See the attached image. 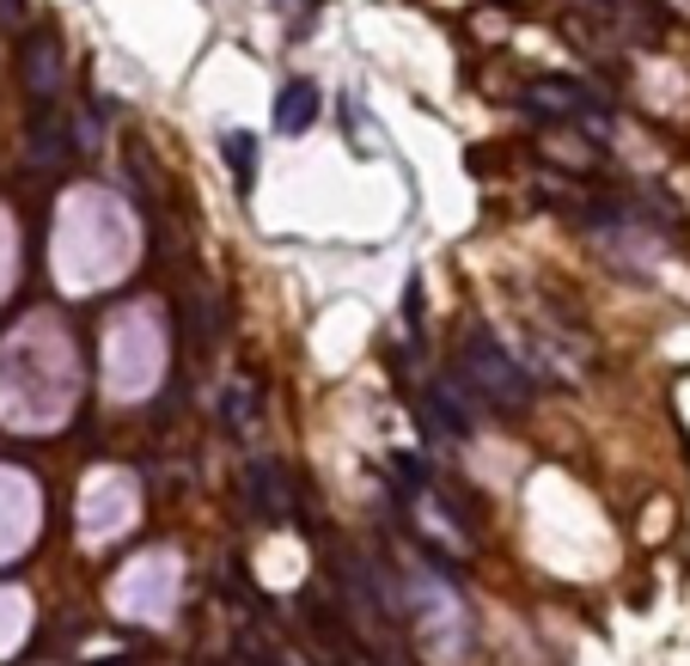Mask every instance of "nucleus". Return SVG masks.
Listing matches in <instances>:
<instances>
[{"mask_svg":"<svg viewBox=\"0 0 690 666\" xmlns=\"http://www.w3.org/2000/svg\"><path fill=\"white\" fill-rule=\"evenodd\" d=\"M452 361H459L452 373H459V386H471V398L495 403V410H525V403H532V379H525V367L489 337L483 318H464L459 325Z\"/></svg>","mask_w":690,"mask_h":666,"instance_id":"f257e3e1","label":"nucleus"},{"mask_svg":"<svg viewBox=\"0 0 690 666\" xmlns=\"http://www.w3.org/2000/svg\"><path fill=\"white\" fill-rule=\"evenodd\" d=\"M520 110H532L537 123H593V129H605V117H612V105L593 98L581 80H532L520 93Z\"/></svg>","mask_w":690,"mask_h":666,"instance_id":"f03ea898","label":"nucleus"},{"mask_svg":"<svg viewBox=\"0 0 690 666\" xmlns=\"http://www.w3.org/2000/svg\"><path fill=\"white\" fill-rule=\"evenodd\" d=\"M245 508L257 520H288L293 513V477L281 459H269V452L245 459Z\"/></svg>","mask_w":690,"mask_h":666,"instance_id":"7ed1b4c3","label":"nucleus"},{"mask_svg":"<svg viewBox=\"0 0 690 666\" xmlns=\"http://www.w3.org/2000/svg\"><path fill=\"white\" fill-rule=\"evenodd\" d=\"M422 403H428L422 416H428V428H434V434H452V440H459V434H471V428H476V416H471V398L459 391V373H452V379H428Z\"/></svg>","mask_w":690,"mask_h":666,"instance_id":"20e7f679","label":"nucleus"},{"mask_svg":"<svg viewBox=\"0 0 690 666\" xmlns=\"http://www.w3.org/2000/svg\"><path fill=\"white\" fill-rule=\"evenodd\" d=\"M19 68H25V93L32 98H56L62 93V44H56V32H32L25 37Z\"/></svg>","mask_w":690,"mask_h":666,"instance_id":"39448f33","label":"nucleus"},{"mask_svg":"<svg viewBox=\"0 0 690 666\" xmlns=\"http://www.w3.org/2000/svg\"><path fill=\"white\" fill-rule=\"evenodd\" d=\"M68 154H74V135H68V117L49 98H37V117H32V166L56 171L68 166Z\"/></svg>","mask_w":690,"mask_h":666,"instance_id":"423d86ee","label":"nucleus"},{"mask_svg":"<svg viewBox=\"0 0 690 666\" xmlns=\"http://www.w3.org/2000/svg\"><path fill=\"white\" fill-rule=\"evenodd\" d=\"M312 123H318V86H312V80H293L288 93L276 98V129L281 135H306Z\"/></svg>","mask_w":690,"mask_h":666,"instance_id":"0eeeda50","label":"nucleus"},{"mask_svg":"<svg viewBox=\"0 0 690 666\" xmlns=\"http://www.w3.org/2000/svg\"><path fill=\"white\" fill-rule=\"evenodd\" d=\"M220 422H227V434H232V440H245V434L257 428V391L227 386V391H220Z\"/></svg>","mask_w":690,"mask_h":666,"instance_id":"6e6552de","label":"nucleus"},{"mask_svg":"<svg viewBox=\"0 0 690 666\" xmlns=\"http://www.w3.org/2000/svg\"><path fill=\"white\" fill-rule=\"evenodd\" d=\"M220 147H227L232 184H239V190H251V184H257V141H251V135H239V129H227V135H220Z\"/></svg>","mask_w":690,"mask_h":666,"instance_id":"1a4fd4ad","label":"nucleus"},{"mask_svg":"<svg viewBox=\"0 0 690 666\" xmlns=\"http://www.w3.org/2000/svg\"><path fill=\"white\" fill-rule=\"evenodd\" d=\"M391 483H398V496H422V489H428V465H422V459H415V452H391Z\"/></svg>","mask_w":690,"mask_h":666,"instance_id":"9d476101","label":"nucleus"},{"mask_svg":"<svg viewBox=\"0 0 690 666\" xmlns=\"http://www.w3.org/2000/svg\"><path fill=\"white\" fill-rule=\"evenodd\" d=\"M25 19V0H0V25H19Z\"/></svg>","mask_w":690,"mask_h":666,"instance_id":"9b49d317","label":"nucleus"}]
</instances>
